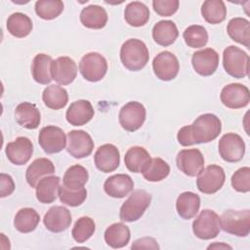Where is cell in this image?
Wrapping results in <instances>:
<instances>
[{
	"mask_svg": "<svg viewBox=\"0 0 250 250\" xmlns=\"http://www.w3.org/2000/svg\"><path fill=\"white\" fill-rule=\"evenodd\" d=\"M221 130L222 123L219 117L213 113H204L199 115L191 125L182 127L178 132L177 140L183 146L209 143L220 135Z\"/></svg>",
	"mask_w": 250,
	"mask_h": 250,
	"instance_id": "1",
	"label": "cell"
},
{
	"mask_svg": "<svg viewBox=\"0 0 250 250\" xmlns=\"http://www.w3.org/2000/svg\"><path fill=\"white\" fill-rule=\"evenodd\" d=\"M148 49L142 40L132 38L122 44L120 60L128 70L138 71L143 69L148 62Z\"/></svg>",
	"mask_w": 250,
	"mask_h": 250,
	"instance_id": "2",
	"label": "cell"
},
{
	"mask_svg": "<svg viewBox=\"0 0 250 250\" xmlns=\"http://www.w3.org/2000/svg\"><path fill=\"white\" fill-rule=\"evenodd\" d=\"M150 202L151 195L147 191L144 189L133 191L120 208V220L129 223L139 220L148 208Z\"/></svg>",
	"mask_w": 250,
	"mask_h": 250,
	"instance_id": "3",
	"label": "cell"
},
{
	"mask_svg": "<svg viewBox=\"0 0 250 250\" xmlns=\"http://www.w3.org/2000/svg\"><path fill=\"white\" fill-rule=\"evenodd\" d=\"M221 229L240 237H245L250 232V210H227L220 217Z\"/></svg>",
	"mask_w": 250,
	"mask_h": 250,
	"instance_id": "4",
	"label": "cell"
},
{
	"mask_svg": "<svg viewBox=\"0 0 250 250\" xmlns=\"http://www.w3.org/2000/svg\"><path fill=\"white\" fill-rule=\"evenodd\" d=\"M223 65L228 74L234 78H243L248 75L249 56L235 46H229L223 53Z\"/></svg>",
	"mask_w": 250,
	"mask_h": 250,
	"instance_id": "5",
	"label": "cell"
},
{
	"mask_svg": "<svg viewBox=\"0 0 250 250\" xmlns=\"http://www.w3.org/2000/svg\"><path fill=\"white\" fill-rule=\"evenodd\" d=\"M221 230L220 217L210 209H204L192 223V231L200 239L208 240L215 238Z\"/></svg>",
	"mask_w": 250,
	"mask_h": 250,
	"instance_id": "6",
	"label": "cell"
},
{
	"mask_svg": "<svg viewBox=\"0 0 250 250\" xmlns=\"http://www.w3.org/2000/svg\"><path fill=\"white\" fill-rule=\"evenodd\" d=\"M79 70L86 80L97 82L104 77L107 71V62L101 54L91 52L82 57L79 62Z\"/></svg>",
	"mask_w": 250,
	"mask_h": 250,
	"instance_id": "7",
	"label": "cell"
},
{
	"mask_svg": "<svg viewBox=\"0 0 250 250\" xmlns=\"http://www.w3.org/2000/svg\"><path fill=\"white\" fill-rule=\"evenodd\" d=\"M226 175L219 165H209L203 169L197 177L196 186L200 192L212 194L217 192L225 184Z\"/></svg>",
	"mask_w": 250,
	"mask_h": 250,
	"instance_id": "8",
	"label": "cell"
},
{
	"mask_svg": "<svg viewBox=\"0 0 250 250\" xmlns=\"http://www.w3.org/2000/svg\"><path fill=\"white\" fill-rule=\"evenodd\" d=\"M146 108L139 102H129L119 111L118 119L121 127L128 132L140 129L146 120Z\"/></svg>",
	"mask_w": 250,
	"mask_h": 250,
	"instance_id": "9",
	"label": "cell"
},
{
	"mask_svg": "<svg viewBox=\"0 0 250 250\" xmlns=\"http://www.w3.org/2000/svg\"><path fill=\"white\" fill-rule=\"evenodd\" d=\"M220 156L227 162H238L245 153V144L243 139L234 133L225 134L219 141Z\"/></svg>",
	"mask_w": 250,
	"mask_h": 250,
	"instance_id": "10",
	"label": "cell"
},
{
	"mask_svg": "<svg viewBox=\"0 0 250 250\" xmlns=\"http://www.w3.org/2000/svg\"><path fill=\"white\" fill-rule=\"evenodd\" d=\"M38 143L46 153H58L65 147L66 136L60 127L45 126L39 132Z\"/></svg>",
	"mask_w": 250,
	"mask_h": 250,
	"instance_id": "11",
	"label": "cell"
},
{
	"mask_svg": "<svg viewBox=\"0 0 250 250\" xmlns=\"http://www.w3.org/2000/svg\"><path fill=\"white\" fill-rule=\"evenodd\" d=\"M152 68L157 78L163 81H170L178 75L180 64L174 54L169 51H163L153 59Z\"/></svg>",
	"mask_w": 250,
	"mask_h": 250,
	"instance_id": "12",
	"label": "cell"
},
{
	"mask_svg": "<svg viewBox=\"0 0 250 250\" xmlns=\"http://www.w3.org/2000/svg\"><path fill=\"white\" fill-rule=\"evenodd\" d=\"M94 148L91 136L83 130H72L67 134V152L74 158L80 159L89 156Z\"/></svg>",
	"mask_w": 250,
	"mask_h": 250,
	"instance_id": "13",
	"label": "cell"
},
{
	"mask_svg": "<svg viewBox=\"0 0 250 250\" xmlns=\"http://www.w3.org/2000/svg\"><path fill=\"white\" fill-rule=\"evenodd\" d=\"M177 166L185 175L195 177L204 169V157L197 148L182 149L176 158Z\"/></svg>",
	"mask_w": 250,
	"mask_h": 250,
	"instance_id": "14",
	"label": "cell"
},
{
	"mask_svg": "<svg viewBox=\"0 0 250 250\" xmlns=\"http://www.w3.org/2000/svg\"><path fill=\"white\" fill-rule=\"evenodd\" d=\"M221 102L229 108H241L250 102L249 89L239 83H231L225 86L220 95Z\"/></svg>",
	"mask_w": 250,
	"mask_h": 250,
	"instance_id": "15",
	"label": "cell"
},
{
	"mask_svg": "<svg viewBox=\"0 0 250 250\" xmlns=\"http://www.w3.org/2000/svg\"><path fill=\"white\" fill-rule=\"evenodd\" d=\"M191 64L195 72L201 76H210L218 68L219 54L212 48H206L193 53Z\"/></svg>",
	"mask_w": 250,
	"mask_h": 250,
	"instance_id": "16",
	"label": "cell"
},
{
	"mask_svg": "<svg viewBox=\"0 0 250 250\" xmlns=\"http://www.w3.org/2000/svg\"><path fill=\"white\" fill-rule=\"evenodd\" d=\"M52 78L61 85H68L77 75V65L69 57H59L51 65Z\"/></svg>",
	"mask_w": 250,
	"mask_h": 250,
	"instance_id": "17",
	"label": "cell"
},
{
	"mask_svg": "<svg viewBox=\"0 0 250 250\" xmlns=\"http://www.w3.org/2000/svg\"><path fill=\"white\" fill-rule=\"evenodd\" d=\"M33 153V145L26 137H18L6 146V155L15 165L26 164Z\"/></svg>",
	"mask_w": 250,
	"mask_h": 250,
	"instance_id": "18",
	"label": "cell"
},
{
	"mask_svg": "<svg viewBox=\"0 0 250 250\" xmlns=\"http://www.w3.org/2000/svg\"><path fill=\"white\" fill-rule=\"evenodd\" d=\"M96 167L104 172L109 173L117 169L120 163V154L118 148L111 144L101 146L94 155Z\"/></svg>",
	"mask_w": 250,
	"mask_h": 250,
	"instance_id": "19",
	"label": "cell"
},
{
	"mask_svg": "<svg viewBox=\"0 0 250 250\" xmlns=\"http://www.w3.org/2000/svg\"><path fill=\"white\" fill-rule=\"evenodd\" d=\"M43 223L46 229L52 232H62L71 224V215L63 206H53L44 215Z\"/></svg>",
	"mask_w": 250,
	"mask_h": 250,
	"instance_id": "20",
	"label": "cell"
},
{
	"mask_svg": "<svg viewBox=\"0 0 250 250\" xmlns=\"http://www.w3.org/2000/svg\"><path fill=\"white\" fill-rule=\"evenodd\" d=\"M94 108L89 101L78 100L69 105L65 117L70 125L82 126L94 117Z\"/></svg>",
	"mask_w": 250,
	"mask_h": 250,
	"instance_id": "21",
	"label": "cell"
},
{
	"mask_svg": "<svg viewBox=\"0 0 250 250\" xmlns=\"http://www.w3.org/2000/svg\"><path fill=\"white\" fill-rule=\"evenodd\" d=\"M134 188V182L129 175L117 174L107 178L104 184L106 194L114 198H122L128 195Z\"/></svg>",
	"mask_w": 250,
	"mask_h": 250,
	"instance_id": "22",
	"label": "cell"
},
{
	"mask_svg": "<svg viewBox=\"0 0 250 250\" xmlns=\"http://www.w3.org/2000/svg\"><path fill=\"white\" fill-rule=\"evenodd\" d=\"M16 121L26 129H36L41 121L39 109L34 104L23 102L15 109Z\"/></svg>",
	"mask_w": 250,
	"mask_h": 250,
	"instance_id": "23",
	"label": "cell"
},
{
	"mask_svg": "<svg viewBox=\"0 0 250 250\" xmlns=\"http://www.w3.org/2000/svg\"><path fill=\"white\" fill-rule=\"evenodd\" d=\"M60 178L58 176H46L36 186V198L39 202L49 204L59 196Z\"/></svg>",
	"mask_w": 250,
	"mask_h": 250,
	"instance_id": "24",
	"label": "cell"
},
{
	"mask_svg": "<svg viewBox=\"0 0 250 250\" xmlns=\"http://www.w3.org/2000/svg\"><path fill=\"white\" fill-rule=\"evenodd\" d=\"M55 173V166L48 158L35 159L26 169L25 178L31 188H36L38 182L48 175Z\"/></svg>",
	"mask_w": 250,
	"mask_h": 250,
	"instance_id": "25",
	"label": "cell"
},
{
	"mask_svg": "<svg viewBox=\"0 0 250 250\" xmlns=\"http://www.w3.org/2000/svg\"><path fill=\"white\" fill-rule=\"evenodd\" d=\"M81 23L92 29H101L107 22L106 11L99 5H89L82 9L80 13Z\"/></svg>",
	"mask_w": 250,
	"mask_h": 250,
	"instance_id": "26",
	"label": "cell"
},
{
	"mask_svg": "<svg viewBox=\"0 0 250 250\" xmlns=\"http://www.w3.org/2000/svg\"><path fill=\"white\" fill-rule=\"evenodd\" d=\"M179 36L176 24L172 21H160L152 28V38L156 44L167 47L172 45Z\"/></svg>",
	"mask_w": 250,
	"mask_h": 250,
	"instance_id": "27",
	"label": "cell"
},
{
	"mask_svg": "<svg viewBox=\"0 0 250 250\" xmlns=\"http://www.w3.org/2000/svg\"><path fill=\"white\" fill-rule=\"evenodd\" d=\"M200 207V197L191 191L181 193L176 201V209L179 216L185 220H189L197 214Z\"/></svg>",
	"mask_w": 250,
	"mask_h": 250,
	"instance_id": "28",
	"label": "cell"
},
{
	"mask_svg": "<svg viewBox=\"0 0 250 250\" xmlns=\"http://www.w3.org/2000/svg\"><path fill=\"white\" fill-rule=\"evenodd\" d=\"M150 155L143 146L130 147L124 156L127 169L133 173H142L150 160Z\"/></svg>",
	"mask_w": 250,
	"mask_h": 250,
	"instance_id": "29",
	"label": "cell"
},
{
	"mask_svg": "<svg viewBox=\"0 0 250 250\" xmlns=\"http://www.w3.org/2000/svg\"><path fill=\"white\" fill-rule=\"evenodd\" d=\"M53 60L46 54H38L34 57L31 65V73L33 79L39 84H49L52 81L51 65Z\"/></svg>",
	"mask_w": 250,
	"mask_h": 250,
	"instance_id": "30",
	"label": "cell"
},
{
	"mask_svg": "<svg viewBox=\"0 0 250 250\" xmlns=\"http://www.w3.org/2000/svg\"><path fill=\"white\" fill-rule=\"evenodd\" d=\"M130 237V229L123 223H114L104 231V240L106 244L115 249L126 246Z\"/></svg>",
	"mask_w": 250,
	"mask_h": 250,
	"instance_id": "31",
	"label": "cell"
},
{
	"mask_svg": "<svg viewBox=\"0 0 250 250\" xmlns=\"http://www.w3.org/2000/svg\"><path fill=\"white\" fill-rule=\"evenodd\" d=\"M229 36L235 42L249 48L250 46V22L244 18L231 19L227 27Z\"/></svg>",
	"mask_w": 250,
	"mask_h": 250,
	"instance_id": "32",
	"label": "cell"
},
{
	"mask_svg": "<svg viewBox=\"0 0 250 250\" xmlns=\"http://www.w3.org/2000/svg\"><path fill=\"white\" fill-rule=\"evenodd\" d=\"M124 18L129 25L134 27H140L145 25L148 21L149 10L146 5L142 2H130L125 8Z\"/></svg>",
	"mask_w": 250,
	"mask_h": 250,
	"instance_id": "33",
	"label": "cell"
},
{
	"mask_svg": "<svg viewBox=\"0 0 250 250\" xmlns=\"http://www.w3.org/2000/svg\"><path fill=\"white\" fill-rule=\"evenodd\" d=\"M42 100L47 107L58 110L66 105L68 102V94L64 88L54 84L44 89Z\"/></svg>",
	"mask_w": 250,
	"mask_h": 250,
	"instance_id": "34",
	"label": "cell"
},
{
	"mask_svg": "<svg viewBox=\"0 0 250 250\" xmlns=\"http://www.w3.org/2000/svg\"><path fill=\"white\" fill-rule=\"evenodd\" d=\"M40 221L39 214L32 208H21L18 211L14 219L15 228L22 233L33 231Z\"/></svg>",
	"mask_w": 250,
	"mask_h": 250,
	"instance_id": "35",
	"label": "cell"
},
{
	"mask_svg": "<svg viewBox=\"0 0 250 250\" xmlns=\"http://www.w3.org/2000/svg\"><path fill=\"white\" fill-rule=\"evenodd\" d=\"M32 21L22 13H14L7 20V29L15 37L23 38L32 30Z\"/></svg>",
	"mask_w": 250,
	"mask_h": 250,
	"instance_id": "36",
	"label": "cell"
},
{
	"mask_svg": "<svg viewBox=\"0 0 250 250\" xmlns=\"http://www.w3.org/2000/svg\"><path fill=\"white\" fill-rule=\"evenodd\" d=\"M201 15L211 24H218L225 21L227 8L222 0H206L201 6Z\"/></svg>",
	"mask_w": 250,
	"mask_h": 250,
	"instance_id": "37",
	"label": "cell"
},
{
	"mask_svg": "<svg viewBox=\"0 0 250 250\" xmlns=\"http://www.w3.org/2000/svg\"><path fill=\"white\" fill-rule=\"evenodd\" d=\"M170 173L169 164L159 157L151 158L142 172L144 178L148 182H160Z\"/></svg>",
	"mask_w": 250,
	"mask_h": 250,
	"instance_id": "38",
	"label": "cell"
},
{
	"mask_svg": "<svg viewBox=\"0 0 250 250\" xmlns=\"http://www.w3.org/2000/svg\"><path fill=\"white\" fill-rule=\"evenodd\" d=\"M89 174L85 167L79 164L70 166L63 175V185L70 189H78L88 182Z\"/></svg>",
	"mask_w": 250,
	"mask_h": 250,
	"instance_id": "39",
	"label": "cell"
},
{
	"mask_svg": "<svg viewBox=\"0 0 250 250\" xmlns=\"http://www.w3.org/2000/svg\"><path fill=\"white\" fill-rule=\"evenodd\" d=\"M63 11V2L60 0H39L35 3V12L43 20H54Z\"/></svg>",
	"mask_w": 250,
	"mask_h": 250,
	"instance_id": "40",
	"label": "cell"
},
{
	"mask_svg": "<svg viewBox=\"0 0 250 250\" xmlns=\"http://www.w3.org/2000/svg\"><path fill=\"white\" fill-rule=\"evenodd\" d=\"M186 44L190 48L204 47L208 42V32L205 27L193 24L187 27L183 33Z\"/></svg>",
	"mask_w": 250,
	"mask_h": 250,
	"instance_id": "41",
	"label": "cell"
},
{
	"mask_svg": "<svg viewBox=\"0 0 250 250\" xmlns=\"http://www.w3.org/2000/svg\"><path fill=\"white\" fill-rule=\"evenodd\" d=\"M95 229L96 225L93 219L90 217H81L75 222L71 234L76 242L83 243L94 234Z\"/></svg>",
	"mask_w": 250,
	"mask_h": 250,
	"instance_id": "42",
	"label": "cell"
},
{
	"mask_svg": "<svg viewBox=\"0 0 250 250\" xmlns=\"http://www.w3.org/2000/svg\"><path fill=\"white\" fill-rule=\"evenodd\" d=\"M87 197V190L83 187L78 189H70L64 185L60 186L59 198L60 201L65 205L76 207L81 205Z\"/></svg>",
	"mask_w": 250,
	"mask_h": 250,
	"instance_id": "43",
	"label": "cell"
},
{
	"mask_svg": "<svg viewBox=\"0 0 250 250\" xmlns=\"http://www.w3.org/2000/svg\"><path fill=\"white\" fill-rule=\"evenodd\" d=\"M231 186L238 192H248L250 190V168L242 167L231 176Z\"/></svg>",
	"mask_w": 250,
	"mask_h": 250,
	"instance_id": "44",
	"label": "cell"
},
{
	"mask_svg": "<svg viewBox=\"0 0 250 250\" xmlns=\"http://www.w3.org/2000/svg\"><path fill=\"white\" fill-rule=\"evenodd\" d=\"M153 10L161 17H170L174 15L179 8L178 0H153Z\"/></svg>",
	"mask_w": 250,
	"mask_h": 250,
	"instance_id": "45",
	"label": "cell"
},
{
	"mask_svg": "<svg viewBox=\"0 0 250 250\" xmlns=\"http://www.w3.org/2000/svg\"><path fill=\"white\" fill-rule=\"evenodd\" d=\"M0 196L6 197L10 195L15 189V183L10 175L1 173L0 175Z\"/></svg>",
	"mask_w": 250,
	"mask_h": 250,
	"instance_id": "46",
	"label": "cell"
},
{
	"mask_svg": "<svg viewBox=\"0 0 250 250\" xmlns=\"http://www.w3.org/2000/svg\"><path fill=\"white\" fill-rule=\"evenodd\" d=\"M132 249H159L157 241L152 237H143L137 239L132 245Z\"/></svg>",
	"mask_w": 250,
	"mask_h": 250,
	"instance_id": "47",
	"label": "cell"
},
{
	"mask_svg": "<svg viewBox=\"0 0 250 250\" xmlns=\"http://www.w3.org/2000/svg\"><path fill=\"white\" fill-rule=\"evenodd\" d=\"M210 248H229V249H231L230 246H229L227 244H224V243H215V244L209 245L208 249H210Z\"/></svg>",
	"mask_w": 250,
	"mask_h": 250,
	"instance_id": "48",
	"label": "cell"
}]
</instances>
